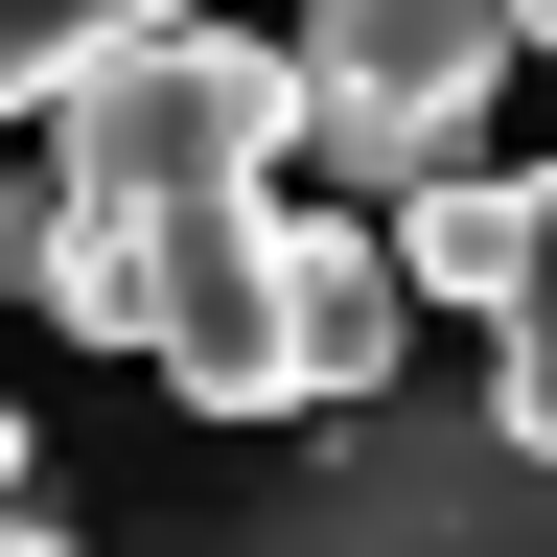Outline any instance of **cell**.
<instances>
[{"mask_svg":"<svg viewBox=\"0 0 557 557\" xmlns=\"http://www.w3.org/2000/svg\"><path fill=\"white\" fill-rule=\"evenodd\" d=\"M511 47H557V0H511Z\"/></svg>","mask_w":557,"mask_h":557,"instance_id":"ba28073f","label":"cell"},{"mask_svg":"<svg viewBox=\"0 0 557 557\" xmlns=\"http://www.w3.org/2000/svg\"><path fill=\"white\" fill-rule=\"evenodd\" d=\"M395 302H465L487 325V418L557 442V163H418L395 186Z\"/></svg>","mask_w":557,"mask_h":557,"instance_id":"3957f363","label":"cell"},{"mask_svg":"<svg viewBox=\"0 0 557 557\" xmlns=\"http://www.w3.org/2000/svg\"><path fill=\"white\" fill-rule=\"evenodd\" d=\"M209 557H557V442L325 395V465H302V487H256Z\"/></svg>","mask_w":557,"mask_h":557,"instance_id":"6da1fadb","label":"cell"},{"mask_svg":"<svg viewBox=\"0 0 557 557\" xmlns=\"http://www.w3.org/2000/svg\"><path fill=\"white\" fill-rule=\"evenodd\" d=\"M278 372L325 395H395V233H348V209H278Z\"/></svg>","mask_w":557,"mask_h":557,"instance_id":"277c9868","label":"cell"},{"mask_svg":"<svg viewBox=\"0 0 557 557\" xmlns=\"http://www.w3.org/2000/svg\"><path fill=\"white\" fill-rule=\"evenodd\" d=\"M0 302H47V186H0Z\"/></svg>","mask_w":557,"mask_h":557,"instance_id":"8992f818","label":"cell"},{"mask_svg":"<svg viewBox=\"0 0 557 557\" xmlns=\"http://www.w3.org/2000/svg\"><path fill=\"white\" fill-rule=\"evenodd\" d=\"M24 465H47V442H24V418H0V511H24Z\"/></svg>","mask_w":557,"mask_h":557,"instance_id":"52a82bcc","label":"cell"},{"mask_svg":"<svg viewBox=\"0 0 557 557\" xmlns=\"http://www.w3.org/2000/svg\"><path fill=\"white\" fill-rule=\"evenodd\" d=\"M139 24H186V0H0V116H47L94 47H139Z\"/></svg>","mask_w":557,"mask_h":557,"instance_id":"5b68a950","label":"cell"},{"mask_svg":"<svg viewBox=\"0 0 557 557\" xmlns=\"http://www.w3.org/2000/svg\"><path fill=\"white\" fill-rule=\"evenodd\" d=\"M302 163L348 186H418V163H465L487 94H511V0H302Z\"/></svg>","mask_w":557,"mask_h":557,"instance_id":"7a4b0ae2","label":"cell"}]
</instances>
